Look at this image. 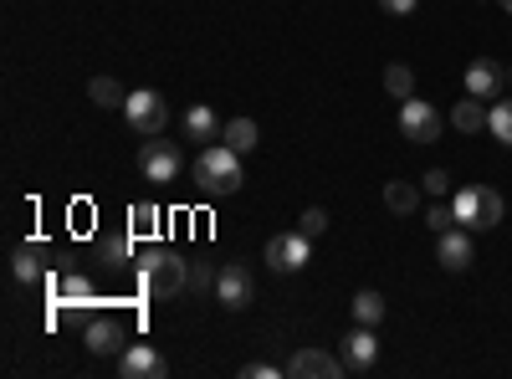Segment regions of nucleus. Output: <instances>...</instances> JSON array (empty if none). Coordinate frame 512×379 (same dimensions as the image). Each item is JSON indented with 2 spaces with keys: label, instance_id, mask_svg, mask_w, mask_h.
Listing matches in <instances>:
<instances>
[{
  "label": "nucleus",
  "instance_id": "nucleus-11",
  "mask_svg": "<svg viewBox=\"0 0 512 379\" xmlns=\"http://www.w3.org/2000/svg\"><path fill=\"white\" fill-rule=\"evenodd\" d=\"M338 359H344V369L349 374H369L374 369V359H379V339H374V328H354L349 339H344V349H338Z\"/></svg>",
  "mask_w": 512,
  "mask_h": 379
},
{
  "label": "nucleus",
  "instance_id": "nucleus-3",
  "mask_svg": "<svg viewBox=\"0 0 512 379\" xmlns=\"http://www.w3.org/2000/svg\"><path fill=\"white\" fill-rule=\"evenodd\" d=\"M139 175L144 180H154V185H175L180 175H185V154H180V144H169V139H144L139 144Z\"/></svg>",
  "mask_w": 512,
  "mask_h": 379
},
{
  "label": "nucleus",
  "instance_id": "nucleus-10",
  "mask_svg": "<svg viewBox=\"0 0 512 379\" xmlns=\"http://www.w3.org/2000/svg\"><path fill=\"white\" fill-rule=\"evenodd\" d=\"M164 374H169V364L154 344H128L118 354V379H164Z\"/></svg>",
  "mask_w": 512,
  "mask_h": 379
},
{
  "label": "nucleus",
  "instance_id": "nucleus-23",
  "mask_svg": "<svg viewBox=\"0 0 512 379\" xmlns=\"http://www.w3.org/2000/svg\"><path fill=\"white\" fill-rule=\"evenodd\" d=\"M88 298H93V282L82 277V272H67V277L57 282V303H72V308H77V303H88Z\"/></svg>",
  "mask_w": 512,
  "mask_h": 379
},
{
  "label": "nucleus",
  "instance_id": "nucleus-7",
  "mask_svg": "<svg viewBox=\"0 0 512 379\" xmlns=\"http://www.w3.org/2000/svg\"><path fill=\"white\" fill-rule=\"evenodd\" d=\"M400 134L410 144H436L441 139V113L425 103V98H405L400 103Z\"/></svg>",
  "mask_w": 512,
  "mask_h": 379
},
{
  "label": "nucleus",
  "instance_id": "nucleus-2",
  "mask_svg": "<svg viewBox=\"0 0 512 379\" xmlns=\"http://www.w3.org/2000/svg\"><path fill=\"white\" fill-rule=\"evenodd\" d=\"M139 282H144L149 298H175V292L190 287V262L175 257L169 246H154L149 257L139 262Z\"/></svg>",
  "mask_w": 512,
  "mask_h": 379
},
{
  "label": "nucleus",
  "instance_id": "nucleus-28",
  "mask_svg": "<svg viewBox=\"0 0 512 379\" xmlns=\"http://www.w3.org/2000/svg\"><path fill=\"white\" fill-rule=\"evenodd\" d=\"M425 226H431L436 236H441L446 226H456V210H451V195H446V200H436L431 210H425Z\"/></svg>",
  "mask_w": 512,
  "mask_h": 379
},
{
  "label": "nucleus",
  "instance_id": "nucleus-13",
  "mask_svg": "<svg viewBox=\"0 0 512 379\" xmlns=\"http://www.w3.org/2000/svg\"><path fill=\"white\" fill-rule=\"evenodd\" d=\"M82 344H88V354H113L118 344H123V328L113 323V318H88L82 323Z\"/></svg>",
  "mask_w": 512,
  "mask_h": 379
},
{
  "label": "nucleus",
  "instance_id": "nucleus-1",
  "mask_svg": "<svg viewBox=\"0 0 512 379\" xmlns=\"http://www.w3.org/2000/svg\"><path fill=\"white\" fill-rule=\"evenodd\" d=\"M241 154L226 144V139H216V144H205L200 154H195V190L200 195H210V200H226V195H236L241 190Z\"/></svg>",
  "mask_w": 512,
  "mask_h": 379
},
{
  "label": "nucleus",
  "instance_id": "nucleus-27",
  "mask_svg": "<svg viewBox=\"0 0 512 379\" xmlns=\"http://www.w3.org/2000/svg\"><path fill=\"white\" fill-rule=\"evenodd\" d=\"M297 231H303V236H313V241H318V236L328 231V210H323V205H308L303 216H297Z\"/></svg>",
  "mask_w": 512,
  "mask_h": 379
},
{
  "label": "nucleus",
  "instance_id": "nucleus-35",
  "mask_svg": "<svg viewBox=\"0 0 512 379\" xmlns=\"http://www.w3.org/2000/svg\"><path fill=\"white\" fill-rule=\"evenodd\" d=\"M507 82H512V72H507Z\"/></svg>",
  "mask_w": 512,
  "mask_h": 379
},
{
  "label": "nucleus",
  "instance_id": "nucleus-20",
  "mask_svg": "<svg viewBox=\"0 0 512 379\" xmlns=\"http://www.w3.org/2000/svg\"><path fill=\"white\" fill-rule=\"evenodd\" d=\"M487 134L512 149V98H497V103L487 108Z\"/></svg>",
  "mask_w": 512,
  "mask_h": 379
},
{
  "label": "nucleus",
  "instance_id": "nucleus-25",
  "mask_svg": "<svg viewBox=\"0 0 512 379\" xmlns=\"http://www.w3.org/2000/svg\"><path fill=\"white\" fill-rule=\"evenodd\" d=\"M384 93H390V98H415V72L410 67H384Z\"/></svg>",
  "mask_w": 512,
  "mask_h": 379
},
{
  "label": "nucleus",
  "instance_id": "nucleus-18",
  "mask_svg": "<svg viewBox=\"0 0 512 379\" xmlns=\"http://www.w3.org/2000/svg\"><path fill=\"white\" fill-rule=\"evenodd\" d=\"M221 139H226L236 154H251V149H256V139H262V129H256V118H231L226 129H221Z\"/></svg>",
  "mask_w": 512,
  "mask_h": 379
},
{
  "label": "nucleus",
  "instance_id": "nucleus-12",
  "mask_svg": "<svg viewBox=\"0 0 512 379\" xmlns=\"http://www.w3.org/2000/svg\"><path fill=\"white\" fill-rule=\"evenodd\" d=\"M502 82H507V72L492 62V57H477L472 67H466V93H472V98H502Z\"/></svg>",
  "mask_w": 512,
  "mask_h": 379
},
{
  "label": "nucleus",
  "instance_id": "nucleus-5",
  "mask_svg": "<svg viewBox=\"0 0 512 379\" xmlns=\"http://www.w3.org/2000/svg\"><path fill=\"white\" fill-rule=\"evenodd\" d=\"M262 257H267L272 272H303V267L313 262V236H303L297 226H292V231H277V236L267 241Z\"/></svg>",
  "mask_w": 512,
  "mask_h": 379
},
{
  "label": "nucleus",
  "instance_id": "nucleus-17",
  "mask_svg": "<svg viewBox=\"0 0 512 379\" xmlns=\"http://www.w3.org/2000/svg\"><path fill=\"white\" fill-rule=\"evenodd\" d=\"M41 257H47V246H36V241H26L16 257H11V272H16V282H41Z\"/></svg>",
  "mask_w": 512,
  "mask_h": 379
},
{
  "label": "nucleus",
  "instance_id": "nucleus-26",
  "mask_svg": "<svg viewBox=\"0 0 512 379\" xmlns=\"http://www.w3.org/2000/svg\"><path fill=\"white\" fill-rule=\"evenodd\" d=\"M98 251H103V262H134V236H128V231H113V236L98 241Z\"/></svg>",
  "mask_w": 512,
  "mask_h": 379
},
{
  "label": "nucleus",
  "instance_id": "nucleus-34",
  "mask_svg": "<svg viewBox=\"0 0 512 379\" xmlns=\"http://www.w3.org/2000/svg\"><path fill=\"white\" fill-rule=\"evenodd\" d=\"M497 6H502V11H507V16H512V0H497Z\"/></svg>",
  "mask_w": 512,
  "mask_h": 379
},
{
  "label": "nucleus",
  "instance_id": "nucleus-21",
  "mask_svg": "<svg viewBox=\"0 0 512 379\" xmlns=\"http://www.w3.org/2000/svg\"><path fill=\"white\" fill-rule=\"evenodd\" d=\"M384 205H390L395 216H410V210L420 205V190L410 180H390V185H384Z\"/></svg>",
  "mask_w": 512,
  "mask_h": 379
},
{
  "label": "nucleus",
  "instance_id": "nucleus-8",
  "mask_svg": "<svg viewBox=\"0 0 512 379\" xmlns=\"http://www.w3.org/2000/svg\"><path fill=\"white\" fill-rule=\"evenodd\" d=\"M436 262L446 267V272H466L477 262V246H472V231L466 226H446L441 236H436Z\"/></svg>",
  "mask_w": 512,
  "mask_h": 379
},
{
  "label": "nucleus",
  "instance_id": "nucleus-6",
  "mask_svg": "<svg viewBox=\"0 0 512 379\" xmlns=\"http://www.w3.org/2000/svg\"><path fill=\"white\" fill-rule=\"evenodd\" d=\"M251 298H256L251 267H246V262H226V267L216 272V303L231 308V313H241V308H251Z\"/></svg>",
  "mask_w": 512,
  "mask_h": 379
},
{
  "label": "nucleus",
  "instance_id": "nucleus-31",
  "mask_svg": "<svg viewBox=\"0 0 512 379\" xmlns=\"http://www.w3.org/2000/svg\"><path fill=\"white\" fill-rule=\"evenodd\" d=\"M216 292V267H210V262H190V292Z\"/></svg>",
  "mask_w": 512,
  "mask_h": 379
},
{
  "label": "nucleus",
  "instance_id": "nucleus-19",
  "mask_svg": "<svg viewBox=\"0 0 512 379\" xmlns=\"http://www.w3.org/2000/svg\"><path fill=\"white\" fill-rule=\"evenodd\" d=\"M502 226V195L492 185H477V231H492Z\"/></svg>",
  "mask_w": 512,
  "mask_h": 379
},
{
  "label": "nucleus",
  "instance_id": "nucleus-22",
  "mask_svg": "<svg viewBox=\"0 0 512 379\" xmlns=\"http://www.w3.org/2000/svg\"><path fill=\"white\" fill-rule=\"evenodd\" d=\"M451 210H456V226L477 231V185H466V190H451Z\"/></svg>",
  "mask_w": 512,
  "mask_h": 379
},
{
  "label": "nucleus",
  "instance_id": "nucleus-33",
  "mask_svg": "<svg viewBox=\"0 0 512 379\" xmlns=\"http://www.w3.org/2000/svg\"><path fill=\"white\" fill-rule=\"evenodd\" d=\"M277 374H282L277 364H246L241 369V379H277Z\"/></svg>",
  "mask_w": 512,
  "mask_h": 379
},
{
  "label": "nucleus",
  "instance_id": "nucleus-4",
  "mask_svg": "<svg viewBox=\"0 0 512 379\" xmlns=\"http://www.w3.org/2000/svg\"><path fill=\"white\" fill-rule=\"evenodd\" d=\"M123 118H128V129H134L139 139H154V134H164V123H169V103L154 88H139V93H128Z\"/></svg>",
  "mask_w": 512,
  "mask_h": 379
},
{
  "label": "nucleus",
  "instance_id": "nucleus-16",
  "mask_svg": "<svg viewBox=\"0 0 512 379\" xmlns=\"http://www.w3.org/2000/svg\"><path fill=\"white\" fill-rule=\"evenodd\" d=\"M354 323H364V328H379L384 323V313H390V303H384V292H374V287H364V292H354Z\"/></svg>",
  "mask_w": 512,
  "mask_h": 379
},
{
  "label": "nucleus",
  "instance_id": "nucleus-30",
  "mask_svg": "<svg viewBox=\"0 0 512 379\" xmlns=\"http://www.w3.org/2000/svg\"><path fill=\"white\" fill-rule=\"evenodd\" d=\"M420 185H425V195H431V200H446V195H451V175H446V170H425Z\"/></svg>",
  "mask_w": 512,
  "mask_h": 379
},
{
  "label": "nucleus",
  "instance_id": "nucleus-32",
  "mask_svg": "<svg viewBox=\"0 0 512 379\" xmlns=\"http://www.w3.org/2000/svg\"><path fill=\"white\" fill-rule=\"evenodd\" d=\"M384 16H415V0H379Z\"/></svg>",
  "mask_w": 512,
  "mask_h": 379
},
{
  "label": "nucleus",
  "instance_id": "nucleus-29",
  "mask_svg": "<svg viewBox=\"0 0 512 379\" xmlns=\"http://www.w3.org/2000/svg\"><path fill=\"white\" fill-rule=\"evenodd\" d=\"M128 216H134V236H149V231H159V210H154L149 200H139L134 210H128Z\"/></svg>",
  "mask_w": 512,
  "mask_h": 379
},
{
  "label": "nucleus",
  "instance_id": "nucleus-9",
  "mask_svg": "<svg viewBox=\"0 0 512 379\" xmlns=\"http://www.w3.org/2000/svg\"><path fill=\"white\" fill-rule=\"evenodd\" d=\"M287 374L292 379H344L349 369H344V359L328 354V349H297L287 359Z\"/></svg>",
  "mask_w": 512,
  "mask_h": 379
},
{
  "label": "nucleus",
  "instance_id": "nucleus-14",
  "mask_svg": "<svg viewBox=\"0 0 512 379\" xmlns=\"http://www.w3.org/2000/svg\"><path fill=\"white\" fill-rule=\"evenodd\" d=\"M221 129H226V123L216 118V108H210V103H195V108L185 113V134H190V139H200V144H216V139H221Z\"/></svg>",
  "mask_w": 512,
  "mask_h": 379
},
{
  "label": "nucleus",
  "instance_id": "nucleus-24",
  "mask_svg": "<svg viewBox=\"0 0 512 379\" xmlns=\"http://www.w3.org/2000/svg\"><path fill=\"white\" fill-rule=\"evenodd\" d=\"M88 98H93L98 108H123V103H128V93L118 88L113 77H93V82H88Z\"/></svg>",
  "mask_w": 512,
  "mask_h": 379
},
{
  "label": "nucleus",
  "instance_id": "nucleus-15",
  "mask_svg": "<svg viewBox=\"0 0 512 379\" xmlns=\"http://www.w3.org/2000/svg\"><path fill=\"white\" fill-rule=\"evenodd\" d=\"M451 129H456V134H482V129H487V103L466 93V98L451 108Z\"/></svg>",
  "mask_w": 512,
  "mask_h": 379
}]
</instances>
